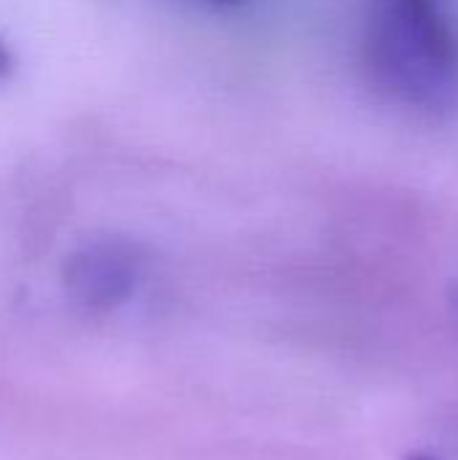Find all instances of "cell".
<instances>
[{
    "label": "cell",
    "instance_id": "obj_4",
    "mask_svg": "<svg viewBox=\"0 0 458 460\" xmlns=\"http://www.w3.org/2000/svg\"><path fill=\"white\" fill-rule=\"evenodd\" d=\"M451 307H454V315H456L458 321V283L454 286V291H451Z\"/></svg>",
    "mask_w": 458,
    "mask_h": 460
},
{
    "label": "cell",
    "instance_id": "obj_5",
    "mask_svg": "<svg viewBox=\"0 0 458 460\" xmlns=\"http://www.w3.org/2000/svg\"><path fill=\"white\" fill-rule=\"evenodd\" d=\"M211 5H235V3H240V0H208Z\"/></svg>",
    "mask_w": 458,
    "mask_h": 460
},
{
    "label": "cell",
    "instance_id": "obj_6",
    "mask_svg": "<svg viewBox=\"0 0 458 460\" xmlns=\"http://www.w3.org/2000/svg\"><path fill=\"white\" fill-rule=\"evenodd\" d=\"M410 460H437V458H432V456H413Z\"/></svg>",
    "mask_w": 458,
    "mask_h": 460
},
{
    "label": "cell",
    "instance_id": "obj_1",
    "mask_svg": "<svg viewBox=\"0 0 458 460\" xmlns=\"http://www.w3.org/2000/svg\"><path fill=\"white\" fill-rule=\"evenodd\" d=\"M367 62L375 81L408 105H458V35L440 0H375Z\"/></svg>",
    "mask_w": 458,
    "mask_h": 460
},
{
    "label": "cell",
    "instance_id": "obj_2",
    "mask_svg": "<svg viewBox=\"0 0 458 460\" xmlns=\"http://www.w3.org/2000/svg\"><path fill=\"white\" fill-rule=\"evenodd\" d=\"M140 261L119 240H100L78 248L62 270L65 291L86 310H113L124 305L138 286Z\"/></svg>",
    "mask_w": 458,
    "mask_h": 460
},
{
    "label": "cell",
    "instance_id": "obj_3",
    "mask_svg": "<svg viewBox=\"0 0 458 460\" xmlns=\"http://www.w3.org/2000/svg\"><path fill=\"white\" fill-rule=\"evenodd\" d=\"M11 67H13V57H11V51L5 49V43H0V78L8 75Z\"/></svg>",
    "mask_w": 458,
    "mask_h": 460
}]
</instances>
